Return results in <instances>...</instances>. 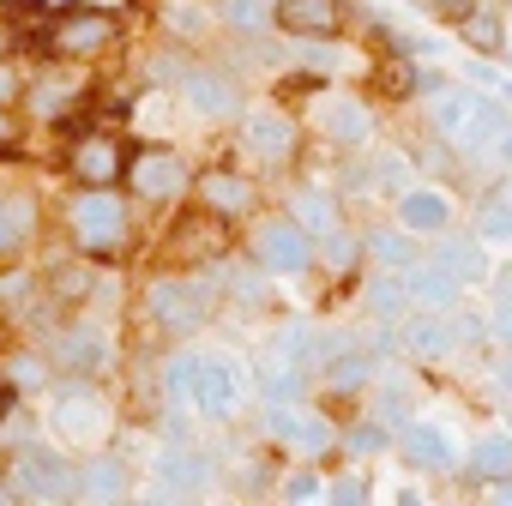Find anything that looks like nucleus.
<instances>
[{
  "label": "nucleus",
  "instance_id": "864d4df0",
  "mask_svg": "<svg viewBox=\"0 0 512 506\" xmlns=\"http://www.w3.org/2000/svg\"><path fill=\"white\" fill-rule=\"evenodd\" d=\"M488 488H494L488 500H500V506H512V476H500V482H488Z\"/></svg>",
  "mask_w": 512,
  "mask_h": 506
},
{
  "label": "nucleus",
  "instance_id": "13d9d810",
  "mask_svg": "<svg viewBox=\"0 0 512 506\" xmlns=\"http://www.w3.org/2000/svg\"><path fill=\"white\" fill-rule=\"evenodd\" d=\"M500 55H506V61H512V25H506V49H500Z\"/></svg>",
  "mask_w": 512,
  "mask_h": 506
},
{
  "label": "nucleus",
  "instance_id": "a878e982",
  "mask_svg": "<svg viewBox=\"0 0 512 506\" xmlns=\"http://www.w3.org/2000/svg\"><path fill=\"white\" fill-rule=\"evenodd\" d=\"M506 121H512V115H506L500 91H482V97H476V109H470V121L458 127L452 151H458V157H482V151H488V139H494V133H500Z\"/></svg>",
  "mask_w": 512,
  "mask_h": 506
},
{
  "label": "nucleus",
  "instance_id": "0eeeda50",
  "mask_svg": "<svg viewBox=\"0 0 512 506\" xmlns=\"http://www.w3.org/2000/svg\"><path fill=\"white\" fill-rule=\"evenodd\" d=\"M193 187L187 175V157L175 145H139L127 151V193L145 199V205H163V199H181Z\"/></svg>",
  "mask_w": 512,
  "mask_h": 506
},
{
  "label": "nucleus",
  "instance_id": "a18cd8bd",
  "mask_svg": "<svg viewBox=\"0 0 512 506\" xmlns=\"http://www.w3.org/2000/svg\"><path fill=\"white\" fill-rule=\"evenodd\" d=\"M476 163H488V169H500V175H512V121H506V127H500V133L488 139V151H482Z\"/></svg>",
  "mask_w": 512,
  "mask_h": 506
},
{
  "label": "nucleus",
  "instance_id": "f3484780",
  "mask_svg": "<svg viewBox=\"0 0 512 506\" xmlns=\"http://www.w3.org/2000/svg\"><path fill=\"white\" fill-rule=\"evenodd\" d=\"M272 25L296 43L338 37L344 31V0H272Z\"/></svg>",
  "mask_w": 512,
  "mask_h": 506
},
{
  "label": "nucleus",
  "instance_id": "2f4dec72",
  "mask_svg": "<svg viewBox=\"0 0 512 506\" xmlns=\"http://www.w3.org/2000/svg\"><path fill=\"white\" fill-rule=\"evenodd\" d=\"M458 43H464L470 55H500V49H506V19L488 13V7H470V13L458 19Z\"/></svg>",
  "mask_w": 512,
  "mask_h": 506
},
{
  "label": "nucleus",
  "instance_id": "ea45409f",
  "mask_svg": "<svg viewBox=\"0 0 512 506\" xmlns=\"http://www.w3.org/2000/svg\"><path fill=\"white\" fill-rule=\"evenodd\" d=\"M356 253H362V235H350L344 223H338L332 235H320V260H326L332 272H350V266H356Z\"/></svg>",
  "mask_w": 512,
  "mask_h": 506
},
{
  "label": "nucleus",
  "instance_id": "4c0bfd02",
  "mask_svg": "<svg viewBox=\"0 0 512 506\" xmlns=\"http://www.w3.org/2000/svg\"><path fill=\"white\" fill-rule=\"evenodd\" d=\"M368 187L386 193V199H398V193L410 187V163H404V151H380V157L368 163Z\"/></svg>",
  "mask_w": 512,
  "mask_h": 506
},
{
  "label": "nucleus",
  "instance_id": "ddd939ff",
  "mask_svg": "<svg viewBox=\"0 0 512 506\" xmlns=\"http://www.w3.org/2000/svg\"><path fill=\"white\" fill-rule=\"evenodd\" d=\"M398 344H404V356H416V362L452 356V350H458V320H452V308H410V314L398 320Z\"/></svg>",
  "mask_w": 512,
  "mask_h": 506
},
{
  "label": "nucleus",
  "instance_id": "c9c22d12",
  "mask_svg": "<svg viewBox=\"0 0 512 506\" xmlns=\"http://www.w3.org/2000/svg\"><path fill=\"white\" fill-rule=\"evenodd\" d=\"M326 470L308 458V464H296L290 476H278V500H290V506H308V500H326Z\"/></svg>",
  "mask_w": 512,
  "mask_h": 506
},
{
  "label": "nucleus",
  "instance_id": "4468645a",
  "mask_svg": "<svg viewBox=\"0 0 512 506\" xmlns=\"http://www.w3.org/2000/svg\"><path fill=\"white\" fill-rule=\"evenodd\" d=\"M193 199H199L205 217H223V223H229V217H247L253 205H260V187H253L241 169H223V163H217V169L193 175Z\"/></svg>",
  "mask_w": 512,
  "mask_h": 506
},
{
  "label": "nucleus",
  "instance_id": "4d7b16f0",
  "mask_svg": "<svg viewBox=\"0 0 512 506\" xmlns=\"http://www.w3.org/2000/svg\"><path fill=\"white\" fill-rule=\"evenodd\" d=\"M7 410H13V392H7V386H0V416H7Z\"/></svg>",
  "mask_w": 512,
  "mask_h": 506
},
{
  "label": "nucleus",
  "instance_id": "412c9836",
  "mask_svg": "<svg viewBox=\"0 0 512 506\" xmlns=\"http://www.w3.org/2000/svg\"><path fill=\"white\" fill-rule=\"evenodd\" d=\"M49 362L61 368V374H103V362H109V338L97 332V326H67V332H55V344H49Z\"/></svg>",
  "mask_w": 512,
  "mask_h": 506
},
{
  "label": "nucleus",
  "instance_id": "e433bc0d",
  "mask_svg": "<svg viewBox=\"0 0 512 506\" xmlns=\"http://www.w3.org/2000/svg\"><path fill=\"white\" fill-rule=\"evenodd\" d=\"M49 290H55V302H85V296L97 290V272H91L85 260H61V266L49 272Z\"/></svg>",
  "mask_w": 512,
  "mask_h": 506
},
{
  "label": "nucleus",
  "instance_id": "1a4fd4ad",
  "mask_svg": "<svg viewBox=\"0 0 512 506\" xmlns=\"http://www.w3.org/2000/svg\"><path fill=\"white\" fill-rule=\"evenodd\" d=\"M398 452H404V464H410L416 476H452V470L464 464L452 428H440V422H416V416L398 428Z\"/></svg>",
  "mask_w": 512,
  "mask_h": 506
},
{
  "label": "nucleus",
  "instance_id": "9b49d317",
  "mask_svg": "<svg viewBox=\"0 0 512 506\" xmlns=\"http://www.w3.org/2000/svg\"><path fill=\"white\" fill-rule=\"evenodd\" d=\"M109 43H115V19L109 13H55V25L43 37V49L55 61H85V55H97Z\"/></svg>",
  "mask_w": 512,
  "mask_h": 506
},
{
  "label": "nucleus",
  "instance_id": "39448f33",
  "mask_svg": "<svg viewBox=\"0 0 512 506\" xmlns=\"http://www.w3.org/2000/svg\"><path fill=\"white\" fill-rule=\"evenodd\" d=\"M145 308H151V320H157L163 332L187 338V332H199V326L217 314V284H211V278H151Z\"/></svg>",
  "mask_w": 512,
  "mask_h": 506
},
{
  "label": "nucleus",
  "instance_id": "7ed1b4c3",
  "mask_svg": "<svg viewBox=\"0 0 512 506\" xmlns=\"http://www.w3.org/2000/svg\"><path fill=\"white\" fill-rule=\"evenodd\" d=\"M49 422L73 446H103L109 428H115V410H109V398L85 374H67V386H55V398H49Z\"/></svg>",
  "mask_w": 512,
  "mask_h": 506
},
{
  "label": "nucleus",
  "instance_id": "c85d7f7f",
  "mask_svg": "<svg viewBox=\"0 0 512 506\" xmlns=\"http://www.w3.org/2000/svg\"><path fill=\"white\" fill-rule=\"evenodd\" d=\"M290 217L320 241V235H332L338 223H344V211H338V193L332 187H302L296 199H290Z\"/></svg>",
  "mask_w": 512,
  "mask_h": 506
},
{
  "label": "nucleus",
  "instance_id": "f03ea898",
  "mask_svg": "<svg viewBox=\"0 0 512 506\" xmlns=\"http://www.w3.org/2000/svg\"><path fill=\"white\" fill-rule=\"evenodd\" d=\"M247 253H253V266H260L266 278H302V272L320 260V241H314L290 211H272V217L253 223Z\"/></svg>",
  "mask_w": 512,
  "mask_h": 506
},
{
  "label": "nucleus",
  "instance_id": "473e14b6",
  "mask_svg": "<svg viewBox=\"0 0 512 506\" xmlns=\"http://www.w3.org/2000/svg\"><path fill=\"white\" fill-rule=\"evenodd\" d=\"M217 25L223 31H235V37H260V31H272V0H217Z\"/></svg>",
  "mask_w": 512,
  "mask_h": 506
},
{
  "label": "nucleus",
  "instance_id": "49530a36",
  "mask_svg": "<svg viewBox=\"0 0 512 506\" xmlns=\"http://www.w3.org/2000/svg\"><path fill=\"white\" fill-rule=\"evenodd\" d=\"M488 338H494L500 350H512V296H500V302L488 308Z\"/></svg>",
  "mask_w": 512,
  "mask_h": 506
},
{
  "label": "nucleus",
  "instance_id": "6e6d98bb",
  "mask_svg": "<svg viewBox=\"0 0 512 506\" xmlns=\"http://www.w3.org/2000/svg\"><path fill=\"white\" fill-rule=\"evenodd\" d=\"M494 199H500V205H512V175L500 181V193H494Z\"/></svg>",
  "mask_w": 512,
  "mask_h": 506
},
{
  "label": "nucleus",
  "instance_id": "bf43d9fd",
  "mask_svg": "<svg viewBox=\"0 0 512 506\" xmlns=\"http://www.w3.org/2000/svg\"><path fill=\"white\" fill-rule=\"evenodd\" d=\"M0 55H7V31H0Z\"/></svg>",
  "mask_w": 512,
  "mask_h": 506
},
{
  "label": "nucleus",
  "instance_id": "f257e3e1",
  "mask_svg": "<svg viewBox=\"0 0 512 506\" xmlns=\"http://www.w3.org/2000/svg\"><path fill=\"white\" fill-rule=\"evenodd\" d=\"M7 500H79V464L43 440H25L7 464Z\"/></svg>",
  "mask_w": 512,
  "mask_h": 506
},
{
  "label": "nucleus",
  "instance_id": "bb28decb",
  "mask_svg": "<svg viewBox=\"0 0 512 506\" xmlns=\"http://www.w3.org/2000/svg\"><path fill=\"white\" fill-rule=\"evenodd\" d=\"M362 302H368V314L380 320V326H398L416 302H410V284H404V272H392V266H374V278L362 284Z\"/></svg>",
  "mask_w": 512,
  "mask_h": 506
},
{
  "label": "nucleus",
  "instance_id": "58836bf2",
  "mask_svg": "<svg viewBox=\"0 0 512 506\" xmlns=\"http://www.w3.org/2000/svg\"><path fill=\"white\" fill-rule=\"evenodd\" d=\"M163 25H169L175 37H205V31L217 25V13H205L199 0H169V13H163Z\"/></svg>",
  "mask_w": 512,
  "mask_h": 506
},
{
  "label": "nucleus",
  "instance_id": "9d476101",
  "mask_svg": "<svg viewBox=\"0 0 512 506\" xmlns=\"http://www.w3.org/2000/svg\"><path fill=\"white\" fill-rule=\"evenodd\" d=\"M392 217H398L410 235H422V241H440V235L452 229L458 205H452V193H446V187H434V181H410V187L392 199Z\"/></svg>",
  "mask_w": 512,
  "mask_h": 506
},
{
  "label": "nucleus",
  "instance_id": "de8ad7c7",
  "mask_svg": "<svg viewBox=\"0 0 512 506\" xmlns=\"http://www.w3.org/2000/svg\"><path fill=\"white\" fill-rule=\"evenodd\" d=\"M464 79H476L482 91H500V73L488 67V55H476V61H464Z\"/></svg>",
  "mask_w": 512,
  "mask_h": 506
},
{
  "label": "nucleus",
  "instance_id": "7c9ffc66",
  "mask_svg": "<svg viewBox=\"0 0 512 506\" xmlns=\"http://www.w3.org/2000/svg\"><path fill=\"white\" fill-rule=\"evenodd\" d=\"M464 470H470L476 482H500V476H512V428L482 434V440L464 452Z\"/></svg>",
  "mask_w": 512,
  "mask_h": 506
},
{
  "label": "nucleus",
  "instance_id": "8fccbe9b",
  "mask_svg": "<svg viewBox=\"0 0 512 506\" xmlns=\"http://www.w3.org/2000/svg\"><path fill=\"white\" fill-rule=\"evenodd\" d=\"M13 97H25V79L13 73V61L0 55V103H13Z\"/></svg>",
  "mask_w": 512,
  "mask_h": 506
},
{
  "label": "nucleus",
  "instance_id": "b1692460",
  "mask_svg": "<svg viewBox=\"0 0 512 506\" xmlns=\"http://www.w3.org/2000/svg\"><path fill=\"white\" fill-rule=\"evenodd\" d=\"M404 284H410V302L416 308H458V278L446 272V260H410L404 266Z\"/></svg>",
  "mask_w": 512,
  "mask_h": 506
},
{
  "label": "nucleus",
  "instance_id": "2eb2a0df",
  "mask_svg": "<svg viewBox=\"0 0 512 506\" xmlns=\"http://www.w3.org/2000/svg\"><path fill=\"white\" fill-rule=\"evenodd\" d=\"M181 103L205 121H223V115H241V85L223 67H187L181 73Z\"/></svg>",
  "mask_w": 512,
  "mask_h": 506
},
{
  "label": "nucleus",
  "instance_id": "3c124183",
  "mask_svg": "<svg viewBox=\"0 0 512 506\" xmlns=\"http://www.w3.org/2000/svg\"><path fill=\"white\" fill-rule=\"evenodd\" d=\"M13 145H19V121L7 115V103H0V157H7Z\"/></svg>",
  "mask_w": 512,
  "mask_h": 506
},
{
  "label": "nucleus",
  "instance_id": "72a5a7b5",
  "mask_svg": "<svg viewBox=\"0 0 512 506\" xmlns=\"http://www.w3.org/2000/svg\"><path fill=\"white\" fill-rule=\"evenodd\" d=\"M338 446H344L350 458H380L386 446H398V428H386L380 416H362V422L338 428Z\"/></svg>",
  "mask_w": 512,
  "mask_h": 506
},
{
  "label": "nucleus",
  "instance_id": "79ce46f5",
  "mask_svg": "<svg viewBox=\"0 0 512 506\" xmlns=\"http://www.w3.org/2000/svg\"><path fill=\"white\" fill-rule=\"evenodd\" d=\"M49 368H55L49 356H31V350H19V356L7 362V380H13V386H49Z\"/></svg>",
  "mask_w": 512,
  "mask_h": 506
},
{
  "label": "nucleus",
  "instance_id": "6e6552de",
  "mask_svg": "<svg viewBox=\"0 0 512 506\" xmlns=\"http://www.w3.org/2000/svg\"><path fill=\"white\" fill-rule=\"evenodd\" d=\"M127 151H133V145H127L121 133L97 127V133H79V139H73L67 169H73L79 187H121V181H127Z\"/></svg>",
  "mask_w": 512,
  "mask_h": 506
},
{
  "label": "nucleus",
  "instance_id": "c03bdc74",
  "mask_svg": "<svg viewBox=\"0 0 512 506\" xmlns=\"http://www.w3.org/2000/svg\"><path fill=\"white\" fill-rule=\"evenodd\" d=\"M476 235L482 241H512V205H482V217H476Z\"/></svg>",
  "mask_w": 512,
  "mask_h": 506
},
{
  "label": "nucleus",
  "instance_id": "6ab92c4d",
  "mask_svg": "<svg viewBox=\"0 0 512 506\" xmlns=\"http://www.w3.org/2000/svg\"><path fill=\"white\" fill-rule=\"evenodd\" d=\"M151 470H157V482L169 488V494H199V488H211L217 482V464L199 452V446H163L157 458H151Z\"/></svg>",
  "mask_w": 512,
  "mask_h": 506
},
{
  "label": "nucleus",
  "instance_id": "4be33fe9",
  "mask_svg": "<svg viewBox=\"0 0 512 506\" xmlns=\"http://www.w3.org/2000/svg\"><path fill=\"white\" fill-rule=\"evenodd\" d=\"M133 494V464L121 452H85L79 458V500H127Z\"/></svg>",
  "mask_w": 512,
  "mask_h": 506
},
{
  "label": "nucleus",
  "instance_id": "20e7f679",
  "mask_svg": "<svg viewBox=\"0 0 512 506\" xmlns=\"http://www.w3.org/2000/svg\"><path fill=\"white\" fill-rule=\"evenodd\" d=\"M67 223H73L85 253H115L127 241V229H133V205L115 187H79L73 205H67Z\"/></svg>",
  "mask_w": 512,
  "mask_h": 506
},
{
  "label": "nucleus",
  "instance_id": "603ef678",
  "mask_svg": "<svg viewBox=\"0 0 512 506\" xmlns=\"http://www.w3.org/2000/svg\"><path fill=\"white\" fill-rule=\"evenodd\" d=\"M494 380H500V392L512 398V350H500V362H494Z\"/></svg>",
  "mask_w": 512,
  "mask_h": 506
},
{
  "label": "nucleus",
  "instance_id": "09e8293b",
  "mask_svg": "<svg viewBox=\"0 0 512 506\" xmlns=\"http://www.w3.org/2000/svg\"><path fill=\"white\" fill-rule=\"evenodd\" d=\"M31 296V272H0V302H19Z\"/></svg>",
  "mask_w": 512,
  "mask_h": 506
},
{
  "label": "nucleus",
  "instance_id": "5fc2aeb1",
  "mask_svg": "<svg viewBox=\"0 0 512 506\" xmlns=\"http://www.w3.org/2000/svg\"><path fill=\"white\" fill-rule=\"evenodd\" d=\"M494 290H500V296H512V266H494Z\"/></svg>",
  "mask_w": 512,
  "mask_h": 506
},
{
  "label": "nucleus",
  "instance_id": "aec40b11",
  "mask_svg": "<svg viewBox=\"0 0 512 506\" xmlns=\"http://www.w3.org/2000/svg\"><path fill=\"white\" fill-rule=\"evenodd\" d=\"M79 91H85V73H79L73 61H55L49 73H37V79L25 85V103H31V115L55 121V115H67V109L79 103Z\"/></svg>",
  "mask_w": 512,
  "mask_h": 506
},
{
  "label": "nucleus",
  "instance_id": "423d86ee",
  "mask_svg": "<svg viewBox=\"0 0 512 506\" xmlns=\"http://www.w3.org/2000/svg\"><path fill=\"white\" fill-rule=\"evenodd\" d=\"M260 434H266L272 446L302 452V458H326V452L338 446V422H326V416L308 410L302 398H296V404H266V410H260Z\"/></svg>",
  "mask_w": 512,
  "mask_h": 506
},
{
  "label": "nucleus",
  "instance_id": "cd10ccee",
  "mask_svg": "<svg viewBox=\"0 0 512 506\" xmlns=\"http://www.w3.org/2000/svg\"><path fill=\"white\" fill-rule=\"evenodd\" d=\"M37 235V199L31 193H0V260L19 253Z\"/></svg>",
  "mask_w": 512,
  "mask_h": 506
},
{
  "label": "nucleus",
  "instance_id": "f704fd0d",
  "mask_svg": "<svg viewBox=\"0 0 512 506\" xmlns=\"http://www.w3.org/2000/svg\"><path fill=\"white\" fill-rule=\"evenodd\" d=\"M193 392H199V350H175L163 362V398L169 404H193Z\"/></svg>",
  "mask_w": 512,
  "mask_h": 506
},
{
  "label": "nucleus",
  "instance_id": "f8f14e48",
  "mask_svg": "<svg viewBox=\"0 0 512 506\" xmlns=\"http://www.w3.org/2000/svg\"><path fill=\"white\" fill-rule=\"evenodd\" d=\"M241 145L266 163H290L302 145V127L290 109H241Z\"/></svg>",
  "mask_w": 512,
  "mask_h": 506
},
{
  "label": "nucleus",
  "instance_id": "393cba45",
  "mask_svg": "<svg viewBox=\"0 0 512 506\" xmlns=\"http://www.w3.org/2000/svg\"><path fill=\"white\" fill-rule=\"evenodd\" d=\"M416 241H422V235H410L398 217H392V223H368V229H362V253H368L374 266H392V272H404L410 260H422Z\"/></svg>",
  "mask_w": 512,
  "mask_h": 506
},
{
  "label": "nucleus",
  "instance_id": "c756f323",
  "mask_svg": "<svg viewBox=\"0 0 512 506\" xmlns=\"http://www.w3.org/2000/svg\"><path fill=\"white\" fill-rule=\"evenodd\" d=\"M380 380V362L368 356V350H338L332 362H320V386H332V392H356V386H374Z\"/></svg>",
  "mask_w": 512,
  "mask_h": 506
},
{
  "label": "nucleus",
  "instance_id": "a211bd4d",
  "mask_svg": "<svg viewBox=\"0 0 512 506\" xmlns=\"http://www.w3.org/2000/svg\"><path fill=\"white\" fill-rule=\"evenodd\" d=\"M320 133H326L332 145L362 151V145L374 139V109H368V97H350V91L320 97Z\"/></svg>",
  "mask_w": 512,
  "mask_h": 506
},
{
  "label": "nucleus",
  "instance_id": "5701e85b",
  "mask_svg": "<svg viewBox=\"0 0 512 506\" xmlns=\"http://www.w3.org/2000/svg\"><path fill=\"white\" fill-rule=\"evenodd\" d=\"M434 260H446V272H452L464 290H476V284H494V260H488V241H482V235H464V241H452V229H446Z\"/></svg>",
  "mask_w": 512,
  "mask_h": 506
},
{
  "label": "nucleus",
  "instance_id": "052dcab7",
  "mask_svg": "<svg viewBox=\"0 0 512 506\" xmlns=\"http://www.w3.org/2000/svg\"><path fill=\"white\" fill-rule=\"evenodd\" d=\"M506 428H512V410H506Z\"/></svg>",
  "mask_w": 512,
  "mask_h": 506
},
{
  "label": "nucleus",
  "instance_id": "dca6fc26",
  "mask_svg": "<svg viewBox=\"0 0 512 506\" xmlns=\"http://www.w3.org/2000/svg\"><path fill=\"white\" fill-rule=\"evenodd\" d=\"M193 410L205 422H229L241 410V368L229 356H199V392H193Z\"/></svg>",
  "mask_w": 512,
  "mask_h": 506
},
{
  "label": "nucleus",
  "instance_id": "37998d69",
  "mask_svg": "<svg viewBox=\"0 0 512 506\" xmlns=\"http://www.w3.org/2000/svg\"><path fill=\"white\" fill-rule=\"evenodd\" d=\"M368 494H374V482H368L362 470H344V476L326 482V500H338V506H362Z\"/></svg>",
  "mask_w": 512,
  "mask_h": 506
},
{
  "label": "nucleus",
  "instance_id": "a19ab883",
  "mask_svg": "<svg viewBox=\"0 0 512 506\" xmlns=\"http://www.w3.org/2000/svg\"><path fill=\"white\" fill-rule=\"evenodd\" d=\"M374 416H380L386 428H404V422H410V386H404V380H386V386L374 392Z\"/></svg>",
  "mask_w": 512,
  "mask_h": 506
}]
</instances>
